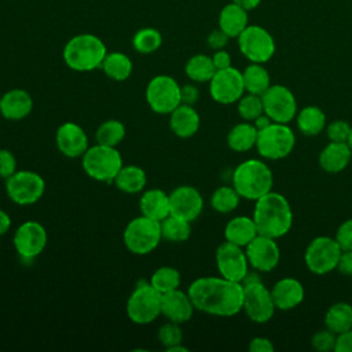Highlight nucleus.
Wrapping results in <instances>:
<instances>
[{
    "mask_svg": "<svg viewBox=\"0 0 352 352\" xmlns=\"http://www.w3.org/2000/svg\"><path fill=\"white\" fill-rule=\"evenodd\" d=\"M187 293L195 309L214 316H234L242 311L243 285L220 276H201L191 282Z\"/></svg>",
    "mask_w": 352,
    "mask_h": 352,
    "instance_id": "nucleus-1",
    "label": "nucleus"
},
{
    "mask_svg": "<svg viewBox=\"0 0 352 352\" xmlns=\"http://www.w3.org/2000/svg\"><path fill=\"white\" fill-rule=\"evenodd\" d=\"M254 202L253 220L260 235L276 239L289 232L293 223V212L286 197L270 191Z\"/></svg>",
    "mask_w": 352,
    "mask_h": 352,
    "instance_id": "nucleus-2",
    "label": "nucleus"
},
{
    "mask_svg": "<svg viewBox=\"0 0 352 352\" xmlns=\"http://www.w3.org/2000/svg\"><path fill=\"white\" fill-rule=\"evenodd\" d=\"M106 55V44L92 33L73 36L62 51L66 66L74 72H92L100 67Z\"/></svg>",
    "mask_w": 352,
    "mask_h": 352,
    "instance_id": "nucleus-3",
    "label": "nucleus"
},
{
    "mask_svg": "<svg viewBox=\"0 0 352 352\" xmlns=\"http://www.w3.org/2000/svg\"><path fill=\"white\" fill-rule=\"evenodd\" d=\"M272 170L260 160H246L234 169L232 187L238 191L241 198L256 201L272 191Z\"/></svg>",
    "mask_w": 352,
    "mask_h": 352,
    "instance_id": "nucleus-4",
    "label": "nucleus"
},
{
    "mask_svg": "<svg viewBox=\"0 0 352 352\" xmlns=\"http://www.w3.org/2000/svg\"><path fill=\"white\" fill-rule=\"evenodd\" d=\"M81 165L91 179L102 183H113L124 162L117 147L96 143L89 146L82 154Z\"/></svg>",
    "mask_w": 352,
    "mask_h": 352,
    "instance_id": "nucleus-5",
    "label": "nucleus"
},
{
    "mask_svg": "<svg viewBox=\"0 0 352 352\" xmlns=\"http://www.w3.org/2000/svg\"><path fill=\"white\" fill-rule=\"evenodd\" d=\"M125 248L138 256H144L157 249L162 241L161 221L147 216L133 217L122 232Z\"/></svg>",
    "mask_w": 352,
    "mask_h": 352,
    "instance_id": "nucleus-6",
    "label": "nucleus"
},
{
    "mask_svg": "<svg viewBox=\"0 0 352 352\" xmlns=\"http://www.w3.org/2000/svg\"><path fill=\"white\" fill-rule=\"evenodd\" d=\"M161 298L162 294L150 282H139L126 300V316L136 324L154 322L161 315Z\"/></svg>",
    "mask_w": 352,
    "mask_h": 352,
    "instance_id": "nucleus-7",
    "label": "nucleus"
},
{
    "mask_svg": "<svg viewBox=\"0 0 352 352\" xmlns=\"http://www.w3.org/2000/svg\"><path fill=\"white\" fill-rule=\"evenodd\" d=\"M296 144V135L287 124L272 122L257 133L256 148L267 160H282L287 157Z\"/></svg>",
    "mask_w": 352,
    "mask_h": 352,
    "instance_id": "nucleus-8",
    "label": "nucleus"
},
{
    "mask_svg": "<svg viewBox=\"0 0 352 352\" xmlns=\"http://www.w3.org/2000/svg\"><path fill=\"white\" fill-rule=\"evenodd\" d=\"M146 102L157 114H170L182 103V87L168 74L154 76L146 87Z\"/></svg>",
    "mask_w": 352,
    "mask_h": 352,
    "instance_id": "nucleus-9",
    "label": "nucleus"
},
{
    "mask_svg": "<svg viewBox=\"0 0 352 352\" xmlns=\"http://www.w3.org/2000/svg\"><path fill=\"white\" fill-rule=\"evenodd\" d=\"M45 191V180L34 170H16L6 179V192L8 198L21 206L33 205L41 199Z\"/></svg>",
    "mask_w": 352,
    "mask_h": 352,
    "instance_id": "nucleus-10",
    "label": "nucleus"
},
{
    "mask_svg": "<svg viewBox=\"0 0 352 352\" xmlns=\"http://www.w3.org/2000/svg\"><path fill=\"white\" fill-rule=\"evenodd\" d=\"M236 40L242 55L253 63H265L275 54V40L263 26L248 25Z\"/></svg>",
    "mask_w": 352,
    "mask_h": 352,
    "instance_id": "nucleus-11",
    "label": "nucleus"
},
{
    "mask_svg": "<svg viewBox=\"0 0 352 352\" xmlns=\"http://www.w3.org/2000/svg\"><path fill=\"white\" fill-rule=\"evenodd\" d=\"M341 252L336 238L316 236L307 246L304 261L311 272L324 275L337 268Z\"/></svg>",
    "mask_w": 352,
    "mask_h": 352,
    "instance_id": "nucleus-12",
    "label": "nucleus"
},
{
    "mask_svg": "<svg viewBox=\"0 0 352 352\" xmlns=\"http://www.w3.org/2000/svg\"><path fill=\"white\" fill-rule=\"evenodd\" d=\"M243 285V305L242 309L254 323L268 322L275 312V302L261 280L246 282Z\"/></svg>",
    "mask_w": 352,
    "mask_h": 352,
    "instance_id": "nucleus-13",
    "label": "nucleus"
},
{
    "mask_svg": "<svg viewBox=\"0 0 352 352\" xmlns=\"http://www.w3.org/2000/svg\"><path fill=\"white\" fill-rule=\"evenodd\" d=\"M47 230L41 223L36 220H28L19 224L12 239L18 256L26 261L40 256L47 246Z\"/></svg>",
    "mask_w": 352,
    "mask_h": 352,
    "instance_id": "nucleus-14",
    "label": "nucleus"
},
{
    "mask_svg": "<svg viewBox=\"0 0 352 352\" xmlns=\"http://www.w3.org/2000/svg\"><path fill=\"white\" fill-rule=\"evenodd\" d=\"M245 92L242 72L230 66L216 70L209 81V94L212 99L220 104H231L238 102Z\"/></svg>",
    "mask_w": 352,
    "mask_h": 352,
    "instance_id": "nucleus-15",
    "label": "nucleus"
},
{
    "mask_svg": "<svg viewBox=\"0 0 352 352\" xmlns=\"http://www.w3.org/2000/svg\"><path fill=\"white\" fill-rule=\"evenodd\" d=\"M264 113L274 121L289 124L297 116V102L293 92L285 85L275 84L261 95Z\"/></svg>",
    "mask_w": 352,
    "mask_h": 352,
    "instance_id": "nucleus-16",
    "label": "nucleus"
},
{
    "mask_svg": "<svg viewBox=\"0 0 352 352\" xmlns=\"http://www.w3.org/2000/svg\"><path fill=\"white\" fill-rule=\"evenodd\" d=\"M214 257L217 271L223 278L242 283L249 272V261L243 248L226 241L219 245Z\"/></svg>",
    "mask_w": 352,
    "mask_h": 352,
    "instance_id": "nucleus-17",
    "label": "nucleus"
},
{
    "mask_svg": "<svg viewBox=\"0 0 352 352\" xmlns=\"http://www.w3.org/2000/svg\"><path fill=\"white\" fill-rule=\"evenodd\" d=\"M245 253L249 261L256 271L270 272L272 271L280 258V250L274 238L257 234L246 246Z\"/></svg>",
    "mask_w": 352,
    "mask_h": 352,
    "instance_id": "nucleus-18",
    "label": "nucleus"
},
{
    "mask_svg": "<svg viewBox=\"0 0 352 352\" xmlns=\"http://www.w3.org/2000/svg\"><path fill=\"white\" fill-rule=\"evenodd\" d=\"M170 214L182 217L188 221H194L204 209V198L201 192L188 184L177 186L169 194Z\"/></svg>",
    "mask_w": 352,
    "mask_h": 352,
    "instance_id": "nucleus-19",
    "label": "nucleus"
},
{
    "mask_svg": "<svg viewBox=\"0 0 352 352\" xmlns=\"http://www.w3.org/2000/svg\"><path fill=\"white\" fill-rule=\"evenodd\" d=\"M55 144L60 154L67 158H78L89 147L87 132L81 125L73 121L60 124L55 133Z\"/></svg>",
    "mask_w": 352,
    "mask_h": 352,
    "instance_id": "nucleus-20",
    "label": "nucleus"
},
{
    "mask_svg": "<svg viewBox=\"0 0 352 352\" xmlns=\"http://www.w3.org/2000/svg\"><path fill=\"white\" fill-rule=\"evenodd\" d=\"M195 307L187 292L175 289L164 293L161 298V315L176 323H186L192 318Z\"/></svg>",
    "mask_w": 352,
    "mask_h": 352,
    "instance_id": "nucleus-21",
    "label": "nucleus"
},
{
    "mask_svg": "<svg viewBox=\"0 0 352 352\" xmlns=\"http://www.w3.org/2000/svg\"><path fill=\"white\" fill-rule=\"evenodd\" d=\"M33 110L32 95L22 88H12L1 96L0 114L8 121H21Z\"/></svg>",
    "mask_w": 352,
    "mask_h": 352,
    "instance_id": "nucleus-22",
    "label": "nucleus"
},
{
    "mask_svg": "<svg viewBox=\"0 0 352 352\" xmlns=\"http://www.w3.org/2000/svg\"><path fill=\"white\" fill-rule=\"evenodd\" d=\"M304 286L294 278L279 279L271 289V296L275 307L280 311L296 308L304 300Z\"/></svg>",
    "mask_w": 352,
    "mask_h": 352,
    "instance_id": "nucleus-23",
    "label": "nucleus"
},
{
    "mask_svg": "<svg viewBox=\"0 0 352 352\" xmlns=\"http://www.w3.org/2000/svg\"><path fill=\"white\" fill-rule=\"evenodd\" d=\"M201 125V118L198 111L191 104L180 103L169 114V128L170 131L182 139H188L194 136Z\"/></svg>",
    "mask_w": 352,
    "mask_h": 352,
    "instance_id": "nucleus-24",
    "label": "nucleus"
},
{
    "mask_svg": "<svg viewBox=\"0 0 352 352\" xmlns=\"http://www.w3.org/2000/svg\"><path fill=\"white\" fill-rule=\"evenodd\" d=\"M140 214L150 219L162 221L170 214V202L169 194L161 188H148L144 190L139 198Z\"/></svg>",
    "mask_w": 352,
    "mask_h": 352,
    "instance_id": "nucleus-25",
    "label": "nucleus"
},
{
    "mask_svg": "<svg viewBox=\"0 0 352 352\" xmlns=\"http://www.w3.org/2000/svg\"><path fill=\"white\" fill-rule=\"evenodd\" d=\"M352 160V150L346 142H330L319 154V165L329 173L344 170Z\"/></svg>",
    "mask_w": 352,
    "mask_h": 352,
    "instance_id": "nucleus-26",
    "label": "nucleus"
},
{
    "mask_svg": "<svg viewBox=\"0 0 352 352\" xmlns=\"http://www.w3.org/2000/svg\"><path fill=\"white\" fill-rule=\"evenodd\" d=\"M248 22V10L232 1L230 4H226L219 14V28L230 38H236L246 29V26L249 25Z\"/></svg>",
    "mask_w": 352,
    "mask_h": 352,
    "instance_id": "nucleus-27",
    "label": "nucleus"
},
{
    "mask_svg": "<svg viewBox=\"0 0 352 352\" xmlns=\"http://www.w3.org/2000/svg\"><path fill=\"white\" fill-rule=\"evenodd\" d=\"M257 227L254 224L253 217L248 216H236L232 217L224 228V238L226 241L235 243L241 248H245L256 235Z\"/></svg>",
    "mask_w": 352,
    "mask_h": 352,
    "instance_id": "nucleus-28",
    "label": "nucleus"
},
{
    "mask_svg": "<svg viewBox=\"0 0 352 352\" xmlns=\"http://www.w3.org/2000/svg\"><path fill=\"white\" fill-rule=\"evenodd\" d=\"M113 183L125 194H138L144 190L147 184V175L146 170L138 165H122Z\"/></svg>",
    "mask_w": 352,
    "mask_h": 352,
    "instance_id": "nucleus-29",
    "label": "nucleus"
},
{
    "mask_svg": "<svg viewBox=\"0 0 352 352\" xmlns=\"http://www.w3.org/2000/svg\"><path fill=\"white\" fill-rule=\"evenodd\" d=\"M100 69L113 81H125L131 77L133 65L131 58L120 51L107 52Z\"/></svg>",
    "mask_w": 352,
    "mask_h": 352,
    "instance_id": "nucleus-30",
    "label": "nucleus"
},
{
    "mask_svg": "<svg viewBox=\"0 0 352 352\" xmlns=\"http://www.w3.org/2000/svg\"><path fill=\"white\" fill-rule=\"evenodd\" d=\"M257 133L258 131L253 122H239L230 129L227 135V144L231 150L238 153L249 151L256 147Z\"/></svg>",
    "mask_w": 352,
    "mask_h": 352,
    "instance_id": "nucleus-31",
    "label": "nucleus"
},
{
    "mask_svg": "<svg viewBox=\"0 0 352 352\" xmlns=\"http://www.w3.org/2000/svg\"><path fill=\"white\" fill-rule=\"evenodd\" d=\"M324 326L337 336L352 329V305L348 302L333 304L326 311Z\"/></svg>",
    "mask_w": 352,
    "mask_h": 352,
    "instance_id": "nucleus-32",
    "label": "nucleus"
},
{
    "mask_svg": "<svg viewBox=\"0 0 352 352\" xmlns=\"http://www.w3.org/2000/svg\"><path fill=\"white\" fill-rule=\"evenodd\" d=\"M245 91L248 94L263 95L271 85V78L268 70L263 66V63H250L242 72Z\"/></svg>",
    "mask_w": 352,
    "mask_h": 352,
    "instance_id": "nucleus-33",
    "label": "nucleus"
},
{
    "mask_svg": "<svg viewBox=\"0 0 352 352\" xmlns=\"http://www.w3.org/2000/svg\"><path fill=\"white\" fill-rule=\"evenodd\" d=\"M297 126L305 136H315L326 126V116L318 106H307L297 114Z\"/></svg>",
    "mask_w": 352,
    "mask_h": 352,
    "instance_id": "nucleus-34",
    "label": "nucleus"
},
{
    "mask_svg": "<svg viewBox=\"0 0 352 352\" xmlns=\"http://www.w3.org/2000/svg\"><path fill=\"white\" fill-rule=\"evenodd\" d=\"M184 72L187 77L194 82H209L216 73V67L213 65L212 56H208L205 54H197L187 60Z\"/></svg>",
    "mask_w": 352,
    "mask_h": 352,
    "instance_id": "nucleus-35",
    "label": "nucleus"
},
{
    "mask_svg": "<svg viewBox=\"0 0 352 352\" xmlns=\"http://www.w3.org/2000/svg\"><path fill=\"white\" fill-rule=\"evenodd\" d=\"M125 135H126V128L124 122H121L120 120L111 118V120L103 121L98 126L95 132V139H96V143L99 144L117 147L124 140Z\"/></svg>",
    "mask_w": 352,
    "mask_h": 352,
    "instance_id": "nucleus-36",
    "label": "nucleus"
},
{
    "mask_svg": "<svg viewBox=\"0 0 352 352\" xmlns=\"http://www.w3.org/2000/svg\"><path fill=\"white\" fill-rule=\"evenodd\" d=\"M162 239L170 242H184L191 235V221L169 214L161 221Z\"/></svg>",
    "mask_w": 352,
    "mask_h": 352,
    "instance_id": "nucleus-37",
    "label": "nucleus"
},
{
    "mask_svg": "<svg viewBox=\"0 0 352 352\" xmlns=\"http://www.w3.org/2000/svg\"><path fill=\"white\" fill-rule=\"evenodd\" d=\"M148 282L151 283V286L155 290H158L161 294H164V293H168V292H172V290L180 287L182 275L176 268H173L170 265H162V267H158L151 274Z\"/></svg>",
    "mask_w": 352,
    "mask_h": 352,
    "instance_id": "nucleus-38",
    "label": "nucleus"
},
{
    "mask_svg": "<svg viewBox=\"0 0 352 352\" xmlns=\"http://www.w3.org/2000/svg\"><path fill=\"white\" fill-rule=\"evenodd\" d=\"M162 44V34L154 28H142L132 37V47L139 54H153Z\"/></svg>",
    "mask_w": 352,
    "mask_h": 352,
    "instance_id": "nucleus-39",
    "label": "nucleus"
},
{
    "mask_svg": "<svg viewBox=\"0 0 352 352\" xmlns=\"http://www.w3.org/2000/svg\"><path fill=\"white\" fill-rule=\"evenodd\" d=\"M239 199L241 195L232 186H221L213 191L210 205L219 213H231L238 208Z\"/></svg>",
    "mask_w": 352,
    "mask_h": 352,
    "instance_id": "nucleus-40",
    "label": "nucleus"
},
{
    "mask_svg": "<svg viewBox=\"0 0 352 352\" xmlns=\"http://www.w3.org/2000/svg\"><path fill=\"white\" fill-rule=\"evenodd\" d=\"M263 113H264V106L260 95L248 94L238 100V114L245 121H254Z\"/></svg>",
    "mask_w": 352,
    "mask_h": 352,
    "instance_id": "nucleus-41",
    "label": "nucleus"
},
{
    "mask_svg": "<svg viewBox=\"0 0 352 352\" xmlns=\"http://www.w3.org/2000/svg\"><path fill=\"white\" fill-rule=\"evenodd\" d=\"M158 341L165 346V349H170L172 346H176L183 342V331L180 327V323L168 320L164 323L158 330Z\"/></svg>",
    "mask_w": 352,
    "mask_h": 352,
    "instance_id": "nucleus-42",
    "label": "nucleus"
},
{
    "mask_svg": "<svg viewBox=\"0 0 352 352\" xmlns=\"http://www.w3.org/2000/svg\"><path fill=\"white\" fill-rule=\"evenodd\" d=\"M336 340H337V334H334L329 329H322L312 336L311 344H312V348L319 352H329V351H334Z\"/></svg>",
    "mask_w": 352,
    "mask_h": 352,
    "instance_id": "nucleus-43",
    "label": "nucleus"
},
{
    "mask_svg": "<svg viewBox=\"0 0 352 352\" xmlns=\"http://www.w3.org/2000/svg\"><path fill=\"white\" fill-rule=\"evenodd\" d=\"M351 125L344 120H334L327 126V138L330 142H346L349 139L351 133Z\"/></svg>",
    "mask_w": 352,
    "mask_h": 352,
    "instance_id": "nucleus-44",
    "label": "nucleus"
},
{
    "mask_svg": "<svg viewBox=\"0 0 352 352\" xmlns=\"http://www.w3.org/2000/svg\"><path fill=\"white\" fill-rule=\"evenodd\" d=\"M16 170L18 169L15 155L7 148H0V179L6 180Z\"/></svg>",
    "mask_w": 352,
    "mask_h": 352,
    "instance_id": "nucleus-45",
    "label": "nucleus"
},
{
    "mask_svg": "<svg viewBox=\"0 0 352 352\" xmlns=\"http://www.w3.org/2000/svg\"><path fill=\"white\" fill-rule=\"evenodd\" d=\"M336 241L341 250H352V219L345 220L336 232Z\"/></svg>",
    "mask_w": 352,
    "mask_h": 352,
    "instance_id": "nucleus-46",
    "label": "nucleus"
},
{
    "mask_svg": "<svg viewBox=\"0 0 352 352\" xmlns=\"http://www.w3.org/2000/svg\"><path fill=\"white\" fill-rule=\"evenodd\" d=\"M228 36L219 28V29H214L209 33L206 41H208V45L212 48V50H223L227 43H228Z\"/></svg>",
    "mask_w": 352,
    "mask_h": 352,
    "instance_id": "nucleus-47",
    "label": "nucleus"
},
{
    "mask_svg": "<svg viewBox=\"0 0 352 352\" xmlns=\"http://www.w3.org/2000/svg\"><path fill=\"white\" fill-rule=\"evenodd\" d=\"M336 352H352V329L337 336Z\"/></svg>",
    "mask_w": 352,
    "mask_h": 352,
    "instance_id": "nucleus-48",
    "label": "nucleus"
},
{
    "mask_svg": "<svg viewBox=\"0 0 352 352\" xmlns=\"http://www.w3.org/2000/svg\"><path fill=\"white\" fill-rule=\"evenodd\" d=\"M198 98H199V91L195 85L184 84L182 87V103L194 106V103H197Z\"/></svg>",
    "mask_w": 352,
    "mask_h": 352,
    "instance_id": "nucleus-49",
    "label": "nucleus"
},
{
    "mask_svg": "<svg viewBox=\"0 0 352 352\" xmlns=\"http://www.w3.org/2000/svg\"><path fill=\"white\" fill-rule=\"evenodd\" d=\"M337 270L346 275V276H352V250H342L338 264H337Z\"/></svg>",
    "mask_w": 352,
    "mask_h": 352,
    "instance_id": "nucleus-50",
    "label": "nucleus"
},
{
    "mask_svg": "<svg viewBox=\"0 0 352 352\" xmlns=\"http://www.w3.org/2000/svg\"><path fill=\"white\" fill-rule=\"evenodd\" d=\"M249 351L250 352H272L274 345L265 337H254L249 344Z\"/></svg>",
    "mask_w": 352,
    "mask_h": 352,
    "instance_id": "nucleus-51",
    "label": "nucleus"
},
{
    "mask_svg": "<svg viewBox=\"0 0 352 352\" xmlns=\"http://www.w3.org/2000/svg\"><path fill=\"white\" fill-rule=\"evenodd\" d=\"M212 60H213V65H214L216 70L226 69V67L231 66V55L224 48L223 50H216L214 54L212 55Z\"/></svg>",
    "mask_w": 352,
    "mask_h": 352,
    "instance_id": "nucleus-52",
    "label": "nucleus"
},
{
    "mask_svg": "<svg viewBox=\"0 0 352 352\" xmlns=\"http://www.w3.org/2000/svg\"><path fill=\"white\" fill-rule=\"evenodd\" d=\"M10 228H11V217L6 210L0 209V236L7 234Z\"/></svg>",
    "mask_w": 352,
    "mask_h": 352,
    "instance_id": "nucleus-53",
    "label": "nucleus"
},
{
    "mask_svg": "<svg viewBox=\"0 0 352 352\" xmlns=\"http://www.w3.org/2000/svg\"><path fill=\"white\" fill-rule=\"evenodd\" d=\"M274 121L265 114V113H263L261 116H258L254 121H253V124H254V126L257 128V131H260V129H264V128H267L268 125H271Z\"/></svg>",
    "mask_w": 352,
    "mask_h": 352,
    "instance_id": "nucleus-54",
    "label": "nucleus"
},
{
    "mask_svg": "<svg viewBox=\"0 0 352 352\" xmlns=\"http://www.w3.org/2000/svg\"><path fill=\"white\" fill-rule=\"evenodd\" d=\"M232 3H235L241 7H243L245 10L250 11V10H254L261 3V0H232Z\"/></svg>",
    "mask_w": 352,
    "mask_h": 352,
    "instance_id": "nucleus-55",
    "label": "nucleus"
},
{
    "mask_svg": "<svg viewBox=\"0 0 352 352\" xmlns=\"http://www.w3.org/2000/svg\"><path fill=\"white\" fill-rule=\"evenodd\" d=\"M175 351H179V352H187V351H188V348H186V346H183L182 344H179V345L172 346L170 349H168V352H175Z\"/></svg>",
    "mask_w": 352,
    "mask_h": 352,
    "instance_id": "nucleus-56",
    "label": "nucleus"
},
{
    "mask_svg": "<svg viewBox=\"0 0 352 352\" xmlns=\"http://www.w3.org/2000/svg\"><path fill=\"white\" fill-rule=\"evenodd\" d=\"M348 144H349V147H351V150H352V128H351V133H349V139H348Z\"/></svg>",
    "mask_w": 352,
    "mask_h": 352,
    "instance_id": "nucleus-57",
    "label": "nucleus"
},
{
    "mask_svg": "<svg viewBox=\"0 0 352 352\" xmlns=\"http://www.w3.org/2000/svg\"><path fill=\"white\" fill-rule=\"evenodd\" d=\"M0 106H1V96H0Z\"/></svg>",
    "mask_w": 352,
    "mask_h": 352,
    "instance_id": "nucleus-58",
    "label": "nucleus"
}]
</instances>
